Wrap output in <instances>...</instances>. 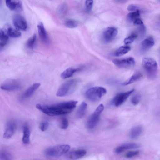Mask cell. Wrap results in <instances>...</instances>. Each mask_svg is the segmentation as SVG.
<instances>
[{
  "label": "cell",
  "instance_id": "22",
  "mask_svg": "<svg viewBox=\"0 0 160 160\" xmlns=\"http://www.w3.org/2000/svg\"><path fill=\"white\" fill-rule=\"evenodd\" d=\"M142 77L141 73L137 72L132 75L128 79L123 82L122 84L123 85H127L133 83L138 81Z\"/></svg>",
  "mask_w": 160,
  "mask_h": 160
},
{
  "label": "cell",
  "instance_id": "6",
  "mask_svg": "<svg viewBox=\"0 0 160 160\" xmlns=\"http://www.w3.org/2000/svg\"><path fill=\"white\" fill-rule=\"evenodd\" d=\"M104 109V106L102 104H100L97 107L87 122V126L88 128L92 129L96 126Z\"/></svg>",
  "mask_w": 160,
  "mask_h": 160
},
{
  "label": "cell",
  "instance_id": "27",
  "mask_svg": "<svg viewBox=\"0 0 160 160\" xmlns=\"http://www.w3.org/2000/svg\"><path fill=\"white\" fill-rule=\"evenodd\" d=\"M36 35L34 34L33 36L30 38L25 43L26 47L29 50H32L34 49L36 43Z\"/></svg>",
  "mask_w": 160,
  "mask_h": 160
},
{
  "label": "cell",
  "instance_id": "34",
  "mask_svg": "<svg viewBox=\"0 0 160 160\" xmlns=\"http://www.w3.org/2000/svg\"><path fill=\"white\" fill-rule=\"evenodd\" d=\"M140 97L138 94H136L132 96L131 99L132 104L134 105H137L140 100Z\"/></svg>",
  "mask_w": 160,
  "mask_h": 160
},
{
  "label": "cell",
  "instance_id": "37",
  "mask_svg": "<svg viewBox=\"0 0 160 160\" xmlns=\"http://www.w3.org/2000/svg\"><path fill=\"white\" fill-rule=\"evenodd\" d=\"M139 152V151H130L128 152L126 154V157L128 158L133 157L137 155Z\"/></svg>",
  "mask_w": 160,
  "mask_h": 160
},
{
  "label": "cell",
  "instance_id": "38",
  "mask_svg": "<svg viewBox=\"0 0 160 160\" xmlns=\"http://www.w3.org/2000/svg\"><path fill=\"white\" fill-rule=\"evenodd\" d=\"M138 6L134 5H130L128 6L127 9L128 11H136L138 10Z\"/></svg>",
  "mask_w": 160,
  "mask_h": 160
},
{
  "label": "cell",
  "instance_id": "1",
  "mask_svg": "<svg viewBox=\"0 0 160 160\" xmlns=\"http://www.w3.org/2000/svg\"><path fill=\"white\" fill-rule=\"evenodd\" d=\"M78 102L76 101L70 100L51 105L37 104L36 107L47 115L53 116L70 112L76 107Z\"/></svg>",
  "mask_w": 160,
  "mask_h": 160
},
{
  "label": "cell",
  "instance_id": "35",
  "mask_svg": "<svg viewBox=\"0 0 160 160\" xmlns=\"http://www.w3.org/2000/svg\"><path fill=\"white\" fill-rule=\"evenodd\" d=\"M49 126V122L47 121H43L41 122L40 125V128L42 131H46Z\"/></svg>",
  "mask_w": 160,
  "mask_h": 160
},
{
  "label": "cell",
  "instance_id": "33",
  "mask_svg": "<svg viewBox=\"0 0 160 160\" xmlns=\"http://www.w3.org/2000/svg\"><path fill=\"white\" fill-rule=\"evenodd\" d=\"M93 2V0H86L85 2V8L88 12H90L92 10Z\"/></svg>",
  "mask_w": 160,
  "mask_h": 160
},
{
  "label": "cell",
  "instance_id": "30",
  "mask_svg": "<svg viewBox=\"0 0 160 160\" xmlns=\"http://www.w3.org/2000/svg\"><path fill=\"white\" fill-rule=\"evenodd\" d=\"M12 157L9 152L6 151L1 152L0 153V160H7L12 159Z\"/></svg>",
  "mask_w": 160,
  "mask_h": 160
},
{
  "label": "cell",
  "instance_id": "4",
  "mask_svg": "<svg viewBox=\"0 0 160 160\" xmlns=\"http://www.w3.org/2000/svg\"><path fill=\"white\" fill-rule=\"evenodd\" d=\"M70 149L68 144H62L50 147L45 151V154L51 157H58L67 153Z\"/></svg>",
  "mask_w": 160,
  "mask_h": 160
},
{
  "label": "cell",
  "instance_id": "29",
  "mask_svg": "<svg viewBox=\"0 0 160 160\" xmlns=\"http://www.w3.org/2000/svg\"><path fill=\"white\" fill-rule=\"evenodd\" d=\"M65 26L69 28H74L78 25V22L75 20L72 19H68L64 22Z\"/></svg>",
  "mask_w": 160,
  "mask_h": 160
},
{
  "label": "cell",
  "instance_id": "26",
  "mask_svg": "<svg viewBox=\"0 0 160 160\" xmlns=\"http://www.w3.org/2000/svg\"><path fill=\"white\" fill-rule=\"evenodd\" d=\"M130 49V47L128 46H121L116 51L114 55L116 57L122 56L128 52Z\"/></svg>",
  "mask_w": 160,
  "mask_h": 160
},
{
  "label": "cell",
  "instance_id": "28",
  "mask_svg": "<svg viewBox=\"0 0 160 160\" xmlns=\"http://www.w3.org/2000/svg\"><path fill=\"white\" fill-rule=\"evenodd\" d=\"M67 9V5L64 3L60 5L57 8V13L60 17L63 16L66 12Z\"/></svg>",
  "mask_w": 160,
  "mask_h": 160
},
{
  "label": "cell",
  "instance_id": "17",
  "mask_svg": "<svg viewBox=\"0 0 160 160\" xmlns=\"http://www.w3.org/2000/svg\"><path fill=\"white\" fill-rule=\"evenodd\" d=\"M2 29L9 37L18 38L21 35V33L17 29H15L8 25H5Z\"/></svg>",
  "mask_w": 160,
  "mask_h": 160
},
{
  "label": "cell",
  "instance_id": "40",
  "mask_svg": "<svg viewBox=\"0 0 160 160\" xmlns=\"http://www.w3.org/2000/svg\"><path fill=\"white\" fill-rule=\"evenodd\" d=\"M133 24L135 25H140L143 24V22L142 20L137 18L134 20Z\"/></svg>",
  "mask_w": 160,
  "mask_h": 160
},
{
  "label": "cell",
  "instance_id": "9",
  "mask_svg": "<svg viewBox=\"0 0 160 160\" xmlns=\"http://www.w3.org/2000/svg\"><path fill=\"white\" fill-rule=\"evenodd\" d=\"M113 63L118 67L122 68H127L133 66L135 61L133 58L129 57L121 59H114Z\"/></svg>",
  "mask_w": 160,
  "mask_h": 160
},
{
  "label": "cell",
  "instance_id": "5",
  "mask_svg": "<svg viewBox=\"0 0 160 160\" xmlns=\"http://www.w3.org/2000/svg\"><path fill=\"white\" fill-rule=\"evenodd\" d=\"M78 81L77 79H72L65 82L59 88L56 95L63 97L71 92L75 88Z\"/></svg>",
  "mask_w": 160,
  "mask_h": 160
},
{
  "label": "cell",
  "instance_id": "39",
  "mask_svg": "<svg viewBox=\"0 0 160 160\" xmlns=\"http://www.w3.org/2000/svg\"><path fill=\"white\" fill-rule=\"evenodd\" d=\"M139 30L141 34V37H142L143 36L145 32V28L143 24L140 25Z\"/></svg>",
  "mask_w": 160,
  "mask_h": 160
},
{
  "label": "cell",
  "instance_id": "32",
  "mask_svg": "<svg viewBox=\"0 0 160 160\" xmlns=\"http://www.w3.org/2000/svg\"><path fill=\"white\" fill-rule=\"evenodd\" d=\"M140 12L138 10L134 12H130L127 15V17L131 20H134L140 16Z\"/></svg>",
  "mask_w": 160,
  "mask_h": 160
},
{
  "label": "cell",
  "instance_id": "21",
  "mask_svg": "<svg viewBox=\"0 0 160 160\" xmlns=\"http://www.w3.org/2000/svg\"><path fill=\"white\" fill-rule=\"evenodd\" d=\"M80 69V68H69L62 73L60 75L61 77L63 79L69 78L72 77L75 72L79 71Z\"/></svg>",
  "mask_w": 160,
  "mask_h": 160
},
{
  "label": "cell",
  "instance_id": "16",
  "mask_svg": "<svg viewBox=\"0 0 160 160\" xmlns=\"http://www.w3.org/2000/svg\"><path fill=\"white\" fill-rule=\"evenodd\" d=\"M87 153L84 150H77L71 151L66 155L67 157L70 159H77L84 156Z\"/></svg>",
  "mask_w": 160,
  "mask_h": 160
},
{
  "label": "cell",
  "instance_id": "7",
  "mask_svg": "<svg viewBox=\"0 0 160 160\" xmlns=\"http://www.w3.org/2000/svg\"><path fill=\"white\" fill-rule=\"evenodd\" d=\"M21 87L20 81L18 80L13 79L6 80L1 85V88L2 89L9 91L18 90Z\"/></svg>",
  "mask_w": 160,
  "mask_h": 160
},
{
  "label": "cell",
  "instance_id": "3",
  "mask_svg": "<svg viewBox=\"0 0 160 160\" xmlns=\"http://www.w3.org/2000/svg\"><path fill=\"white\" fill-rule=\"evenodd\" d=\"M107 90L102 87H94L91 88L86 92L85 95L86 98L92 102H97L106 93Z\"/></svg>",
  "mask_w": 160,
  "mask_h": 160
},
{
  "label": "cell",
  "instance_id": "13",
  "mask_svg": "<svg viewBox=\"0 0 160 160\" xmlns=\"http://www.w3.org/2000/svg\"><path fill=\"white\" fill-rule=\"evenodd\" d=\"M154 41L151 37H149L143 40L140 47V51L144 53L151 48L154 44Z\"/></svg>",
  "mask_w": 160,
  "mask_h": 160
},
{
  "label": "cell",
  "instance_id": "11",
  "mask_svg": "<svg viewBox=\"0 0 160 160\" xmlns=\"http://www.w3.org/2000/svg\"><path fill=\"white\" fill-rule=\"evenodd\" d=\"M134 91V89H132L127 92L117 94L112 100L113 104L116 107L121 105L125 101Z\"/></svg>",
  "mask_w": 160,
  "mask_h": 160
},
{
  "label": "cell",
  "instance_id": "18",
  "mask_svg": "<svg viewBox=\"0 0 160 160\" xmlns=\"http://www.w3.org/2000/svg\"><path fill=\"white\" fill-rule=\"evenodd\" d=\"M40 86V83H35L29 87L22 94L21 98L26 99L31 97L34 94L35 91Z\"/></svg>",
  "mask_w": 160,
  "mask_h": 160
},
{
  "label": "cell",
  "instance_id": "14",
  "mask_svg": "<svg viewBox=\"0 0 160 160\" xmlns=\"http://www.w3.org/2000/svg\"><path fill=\"white\" fill-rule=\"evenodd\" d=\"M140 147L139 145L136 143H127L117 147L115 150V152L117 154H120L126 150L137 148Z\"/></svg>",
  "mask_w": 160,
  "mask_h": 160
},
{
  "label": "cell",
  "instance_id": "25",
  "mask_svg": "<svg viewBox=\"0 0 160 160\" xmlns=\"http://www.w3.org/2000/svg\"><path fill=\"white\" fill-rule=\"evenodd\" d=\"M9 39V36L1 29L0 31V47L2 48L7 43Z\"/></svg>",
  "mask_w": 160,
  "mask_h": 160
},
{
  "label": "cell",
  "instance_id": "2",
  "mask_svg": "<svg viewBox=\"0 0 160 160\" xmlns=\"http://www.w3.org/2000/svg\"><path fill=\"white\" fill-rule=\"evenodd\" d=\"M142 64L147 78L150 80L155 79L157 73V64L156 61L151 58H144Z\"/></svg>",
  "mask_w": 160,
  "mask_h": 160
},
{
  "label": "cell",
  "instance_id": "15",
  "mask_svg": "<svg viewBox=\"0 0 160 160\" xmlns=\"http://www.w3.org/2000/svg\"><path fill=\"white\" fill-rule=\"evenodd\" d=\"M38 34L42 41L47 44L49 42V39L47 32L42 23H39L37 26Z\"/></svg>",
  "mask_w": 160,
  "mask_h": 160
},
{
  "label": "cell",
  "instance_id": "36",
  "mask_svg": "<svg viewBox=\"0 0 160 160\" xmlns=\"http://www.w3.org/2000/svg\"><path fill=\"white\" fill-rule=\"evenodd\" d=\"M68 126V122L67 119L66 118H63L62 120L61 124V128L62 129H65L67 128Z\"/></svg>",
  "mask_w": 160,
  "mask_h": 160
},
{
  "label": "cell",
  "instance_id": "10",
  "mask_svg": "<svg viewBox=\"0 0 160 160\" xmlns=\"http://www.w3.org/2000/svg\"><path fill=\"white\" fill-rule=\"evenodd\" d=\"M12 22L16 29L18 30L25 31L28 28V23L22 15L16 14L12 17Z\"/></svg>",
  "mask_w": 160,
  "mask_h": 160
},
{
  "label": "cell",
  "instance_id": "8",
  "mask_svg": "<svg viewBox=\"0 0 160 160\" xmlns=\"http://www.w3.org/2000/svg\"><path fill=\"white\" fill-rule=\"evenodd\" d=\"M118 33V29L114 27H109L106 28L102 32V38L105 43H108L112 41Z\"/></svg>",
  "mask_w": 160,
  "mask_h": 160
},
{
  "label": "cell",
  "instance_id": "19",
  "mask_svg": "<svg viewBox=\"0 0 160 160\" xmlns=\"http://www.w3.org/2000/svg\"><path fill=\"white\" fill-rule=\"evenodd\" d=\"M16 127V124L13 122H9L3 135L4 138L6 139L11 138L14 134Z\"/></svg>",
  "mask_w": 160,
  "mask_h": 160
},
{
  "label": "cell",
  "instance_id": "12",
  "mask_svg": "<svg viewBox=\"0 0 160 160\" xmlns=\"http://www.w3.org/2000/svg\"><path fill=\"white\" fill-rule=\"evenodd\" d=\"M7 7L11 10L21 12L23 9L22 3L20 0H5Z\"/></svg>",
  "mask_w": 160,
  "mask_h": 160
},
{
  "label": "cell",
  "instance_id": "20",
  "mask_svg": "<svg viewBox=\"0 0 160 160\" xmlns=\"http://www.w3.org/2000/svg\"><path fill=\"white\" fill-rule=\"evenodd\" d=\"M143 128L141 125H137L132 127L129 133L130 138L132 139H136L139 137L143 132Z\"/></svg>",
  "mask_w": 160,
  "mask_h": 160
},
{
  "label": "cell",
  "instance_id": "23",
  "mask_svg": "<svg viewBox=\"0 0 160 160\" xmlns=\"http://www.w3.org/2000/svg\"><path fill=\"white\" fill-rule=\"evenodd\" d=\"M87 108V104L83 102L79 106L77 112V116L79 118H82L85 115Z\"/></svg>",
  "mask_w": 160,
  "mask_h": 160
},
{
  "label": "cell",
  "instance_id": "24",
  "mask_svg": "<svg viewBox=\"0 0 160 160\" xmlns=\"http://www.w3.org/2000/svg\"><path fill=\"white\" fill-rule=\"evenodd\" d=\"M30 131L29 128L27 126H25L23 128V136L22 140L24 144H28L30 142Z\"/></svg>",
  "mask_w": 160,
  "mask_h": 160
},
{
  "label": "cell",
  "instance_id": "31",
  "mask_svg": "<svg viewBox=\"0 0 160 160\" xmlns=\"http://www.w3.org/2000/svg\"><path fill=\"white\" fill-rule=\"evenodd\" d=\"M138 37V35L136 33H133L129 36L126 38L124 40V42L125 44H128L132 43Z\"/></svg>",
  "mask_w": 160,
  "mask_h": 160
}]
</instances>
